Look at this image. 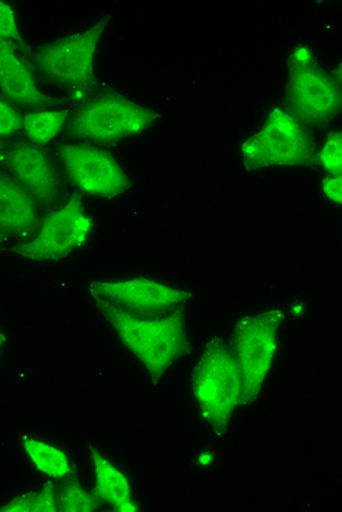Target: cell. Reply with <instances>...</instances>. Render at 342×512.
<instances>
[{
    "instance_id": "obj_1",
    "label": "cell",
    "mask_w": 342,
    "mask_h": 512,
    "mask_svg": "<svg viewBox=\"0 0 342 512\" xmlns=\"http://www.w3.org/2000/svg\"><path fill=\"white\" fill-rule=\"evenodd\" d=\"M120 343L152 376H163L186 349V325L180 316H148L106 305L103 309Z\"/></svg>"
},
{
    "instance_id": "obj_7",
    "label": "cell",
    "mask_w": 342,
    "mask_h": 512,
    "mask_svg": "<svg viewBox=\"0 0 342 512\" xmlns=\"http://www.w3.org/2000/svg\"><path fill=\"white\" fill-rule=\"evenodd\" d=\"M152 113L141 104L123 97H101L78 113L74 132L94 142H114L136 137L147 131Z\"/></svg>"
},
{
    "instance_id": "obj_26",
    "label": "cell",
    "mask_w": 342,
    "mask_h": 512,
    "mask_svg": "<svg viewBox=\"0 0 342 512\" xmlns=\"http://www.w3.org/2000/svg\"><path fill=\"white\" fill-rule=\"evenodd\" d=\"M3 344H5V337H3V334L0 333V353H2Z\"/></svg>"
},
{
    "instance_id": "obj_23",
    "label": "cell",
    "mask_w": 342,
    "mask_h": 512,
    "mask_svg": "<svg viewBox=\"0 0 342 512\" xmlns=\"http://www.w3.org/2000/svg\"><path fill=\"white\" fill-rule=\"evenodd\" d=\"M313 59H315L313 50L309 46H304V44L297 46L293 53H291V63H293L296 71L312 68Z\"/></svg>"
},
{
    "instance_id": "obj_3",
    "label": "cell",
    "mask_w": 342,
    "mask_h": 512,
    "mask_svg": "<svg viewBox=\"0 0 342 512\" xmlns=\"http://www.w3.org/2000/svg\"><path fill=\"white\" fill-rule=\"evenodd\" d=\"M243 160L255 167H296L310 156V141L302 122L290 110L275 107L261 129L243 141Z\"/></svg>"
},
{
    "instance_id": "obj_25",
    "label": "cell",
    "mask_w": 342,
    "mask_h": 512,
    "mask_svg": "<svg viewBox=\"0 0 342 512\" xmlns=\"http://www.w3.org/2000/svg\"><path fill=\"white\" fill-rule=\"evenodd\" d=\"M304 311L303 305H294L293 308H291V312H293L294 315H302Z\"/></svg>"
},
{
    "instance_id": "obj_16",
    "label": "cell",
    "mask_w": 342,
    "mask_h": 512,
    "mask_svg": "<svg viewBox=\"0 0 342 512\" xmlns=\"http://www.w3.org/2000/svg\"><path fill=\"white\" fill-rule=\"evenodd\" d=\"M66 126L65 113L53 109H38L22 122L25 134L36 145L55 141Z\"/></svg>"
},
{
    "instance_id": "obj_8",
    "label": "cell",
    "mask_w": 342,
    "mask_h": 512,
    "mask_svg": "<svg viewBox=\"0 0 342 512\" xmlns=\"http://www.w3.org/2000/svg\"><path fill=\"white\" fill-rule=\"evenodd\" d=\"M60 160L71 182L88 197L116 198L128 189V175L119 161L100 148L66 145L60 151Z\"/></svg>"
},
{
    "instance_id": "obj_24",
    "label": "cell",
    "mask_w": 342,
    "mask_h": 512,
    "mask_svg": "<svg viewBox=\"0 0 342 512\" xmlns=\"http://www.w3.org/2000/svg\"><path fill=\"white\" fill-rule=\"evenodd\" d=\"M212 454L211 453H204L199 455L198 461L201 466L208 467L209 464L212 463Z\"/></svg>"
},
{
    "instance_id": "obj_21",
    "label": "cell",
    "mask_w": 342,
    "mask_h": 512,
    "mask_svg": "<svg viewBox=\"0 0 342 512\" xmlns=\"http://www.w3.org/2000/svg\"><path fill=\"white\" fill-rule=\"evenodd\" d=\"M22 128V119L9 101L0 99V138L12 137Z\"/></svg>"
},
{
    "instance_id": "obj_4",
    "label": "cell",
    "mask_w": 342,
    "mask_h": 512,
    "mask_svg": "<svg viewBox=\"0 0 342 512\" xmlns=\"http://www.w3.org/2000/svg\"><path fill=\"white\" fill-rule=\"evenodd\" d=\"M284 314L277 309L247 315L237 322L236 362L245 387V401L261 393L278 355V330Z\"/></svg>"
},
{
    "instance_id": "obj_12",
    "label": "cell",
    "mask_w": 342,
    "mask_h": 512,
    "mask_svg": "<svg viewBox=\"0 0 342 512\" xmlns=\"http://www.w3.org/2000/svg\"><path fill=\"white\" fill-rule=\"evenodd\" d=\"M0 90L14 103L27 106L46 100L36 75L11 43H0Z\"/></svg>"
},
{
    "instance_id": "obj_6",
    "label": "cell",
    "mask_w": 342,
    "mask_h": 512,
    "mask_svg": "<svg viewBox=\"0 0 342 512\" xmlns=\"http://www.w3.org/2000/svg\"><path fill=\"white\" fill-rule=\"evenodd\" d=\"M103 40V27L85 28L44 47L38 65L47 78L75 90L87 88L94 77L95 62Z\"/></svg>"
},
{
    "instance_id": "obj_14",
    "label": "cell",
    "mask_w": 342,
    "mask_h": 512,
    "mask_svg": "<svg viewBox=\"0 0 342 512\" xmlns=\"http://www.w3.org/2000/svg\"><path fill=\"white\" fill-rule=\"evenodd\" d=\"M95 477V493L98 498L109 502L114 510L120 512L138 511V505L132 499L131 482L128 476L103 454L93 451L91 454Z\"/></svg>"
},
{
    "instance_id": "obj_15",
    "label": "cell",
    "mask_w": 342,
    "mask_h": 512,
    "mask_svg": "<svg viewBox=\"0 0 342 512\" xmlns=\"http://www.w3.org/2000/svg\"><path fill=\"white\" fill-rule=\"evenodd\" d=\"M21 447L31 466L43 476L50 479H65L72 473V461L69 460L68 454L56 445L34 436H24Z\"/></svg>"
},
{
    "instance_id": "obj_10",
    "label": "cell",
    "mask_w": 342,
    "mask_h": 512,
    "mask_svg": "<svg viewBox=\"0 0 342 512\" xmlns=\"http://www.w3.org/2000/svg\"><path fill=\"white\" fill-rule=\"evenodd\" d=\"M288 97L297 118L326 122L341 109L338 81L315 68L294 71L288 84Z\"/></svg>"
},
{
    "instance_id": "obj_2",
    "label": "cell",
    "mask_w": 342,
    "mask_h": 512,
    "mask_svg": "<svg viewBox=\"0 0 342 512\" xmlns=\"http://www.w3.org/2000/svg\"><path fill=\"white\" fill-rule=\"evenodd\" d=\"M193 397L202 417L217 428L227 425L245 401L236 357L223 344H211L199 360L193 375Z\"/></svg>"
},
{
    "instance_id": "obj_13",
    "label": "cell",
    "mask_w": 342,
    "mask_h": 512,
    "mask_svg": "<svg viewBox=\"0 0 342 512\" xmlns=\"http://www.w3.org/2000/svg\"><path fill=\"white\" fill-rule=\"evenodd\" d=\"M37 208L33 195L11 179L0 178V230L25 235L33 230Z\"/></svg>"
},
{
    "instance_id": "obj_20",
    "label": "cell",
    "mask_w": 342,
    "mask_h": 512,
    "mask_svg": "<svg viewBox=\"0 0 342 512\" xmlns=\"http://www.w3.org/2000/svg\"><path fill=\"white\" fill-rule=\"evenodd\" d=\"M17 12L9 3L0 2V43H11L19 37Z\"/></svg>"
},
{
    "instance_id": "obj_9",
    "label": "cell",
    "mask_w": 342,
    "mask_h": 512,
    "mask_svg": "<svg viewBox=\"0 0 342 512\" xmlns=\"http://www.w3.org/2000/svg\"><path fill=\"white\" fill-rule=\"evenodd\" d=\"M88 290L95 299L139 314L171 311L189 300L186 290L147 277L95 281Z\"/></svg>"
},
{
    "instance_id": "obj_5",
    "label": "cell",
    "mask_w": 342,
    "mask_h": 512,
    "mask_svg": "<svg viewBox=\"0 0 342 512\" xmlns=\"http://www.w3.org/2000/svg\"><path fill=\"white\" fill-rule=\"evenodd\" d=\"M93 232V218L78 199H71L44 218L21 254L34 262L57 261L84 248Z\"/></svg>"
},
{
    "instance_id": "obj_22",
    "label": "cell",
    "mask_w": 342,
    "mask_h": 512,
    "mask_svg": "<svg viewBox=\"0 0 342 512\" xmlns=\"http://www.w3.org/2000/svg\"><path fill=\"white\" fill-rule=\"evenodd\" d=\"M322 195L329 202L341 205L342 202V179L341 175H328L322 180Z\"/></svg>"
},
{
    "instance_id": "obj_11",
    "label": "cell",
    "mask_w": 342,
    "mask_h": 512,
    "mask_svg": "<svg viewBox=\"0 0 342 512\" xmlns=\"http://www.w3.org/2000/svg\"><path fill=\"white\" fill-rule=\"evenodd\" d=\"M8 166L19 185L24 186L31 195L46 199L56 194L55 169L40 148L19 145L9 153Z\"/></svg>"
},
{
    "instance_id": "obj_19",
    "label": "cell",
    "mask_w": 342,
    "mask_h": 512,
    "mask_svg": "<svg viewBox=\"0 0 342 512\" xmlns=\"http://www.w3.org/2000/svg\"><path fill=\"white\" fill-rule=\"evenodd\" d=\"M97 508L93 495L78 485H71L59 498V510L66 512H90Z\"/></svg>"
},
{
    "instance_id": "obj_17",
    "label": "cell",
    "mask_w": 342,
    "mask_h": 512,
    "mask_svg": "<svg viewBox=\"0 0 342 512\" xmlns=\"http://www.w3.org/2000/svg\"><path fill=\"white\" fill-rule=\"evenodd\" d=\"M3 512H55L59 511V499L52 486L37 493H25L0 507Z\"/></svg>"
},
{
    "instance_id": "obj_18",
    "label": "cell",
    "mask_w": 342,
    "mask_h": 512,
    "mask_svg": "<svg viewBox=\"0 0 342 512\" xmlns=\"http://www.w3.org/2000/svg\"><path fill=\"white\" fill-rule=\"evenodd\" d=\"M319 164L329 175H341L342 169V135L340 131L332 132L325 138L318 154Z\"/></svg>"
}]
</instances>
